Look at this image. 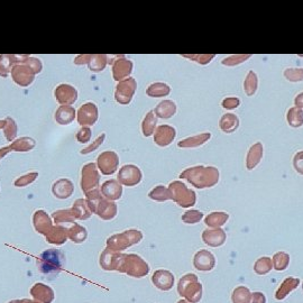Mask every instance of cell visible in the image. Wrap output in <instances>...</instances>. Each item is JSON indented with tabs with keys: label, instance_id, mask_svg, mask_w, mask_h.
<instances>
[{
	"label": "cell",
	"instance_id": "10",
	"mask_svg": "<svg viewBox=\"0 0 303 303\" xmlns=\"http://www.w3.org/2000/svg\"><path fill=\"white\" fill-rule=\"evenodd\" d=\"M120 179L126 176V179L123 181L126 182L128 184H137L140 181V177H142V173H140L139 169L135 165H126L124 166L123 170L120 171Z\"/></svg>",
	"mask_w": 303,
	"mask_h": 303
},
{
	"label": "cell",
	"instance_id": "21",
	"mask_svg": "<svg viewBox=\"0 0 303 303\" xmlns=\"http://www.w3.org/2000/svg\"><path fill=\"white\" fill-rule=\"evenodd\" d=\"M186 59H190L195 62H198L202 65L209 64L210 62L215 59V55L213 54H197V55H183Z\"/></svg>",
	"mask_w": 303,
	"mask_h": 303
},
{
	"label": "cell",
	"instance_id": "11",
	"mask_svg": "<svg viewBox=\"0 0 303 303\" xmlns=\"http://www.w3.org/2000/svg\"><path fill=\"white\" fill-rule=\"evenodd\" d=\"M156 116L163 119H168L173 117L176 112V104L172 100L161 101L155 108Z\"/></svg>",
	"mask_w": 303,
	"mask_h": 303
},
{
	"label": "cell",
	"instance_id": "1",
	"mask_svg": "<svg viewBox=\"0 0 303 303\" xmlns=\"http://www.w3.org/2000/svg\"><path fill=\"white\" fill-rule=\"evenodd\" d=\"M181 179H185L198 189L210 187L218 183L219 171L215 166L197 165L184 170L180 174Z\"/></svg>",
	"mask_w": 303,
	"mask_h": 303
},
{
	"label": "cell",
	"instance_id": "9",
	"mask_svg": "<svg viewBox=\"0 0 303 303\" xmlns=\"http://www.w3.org/2000/svg\"><path fill=\"white\" fill-rule=\"evenodd\" d=\"M215 257L210 252H207V250H201L195 256V265L198 270L206 271V270H211L212 266L215 265Z\"/></svg>",
	"mask_w": 303,
	"mask_h": 303
},
{
	"label": "cell",
	"instance_id": "19",
	"mask_svg": "<svg viewBox=\"0 0 303 303\" xmlns=\"http://www.w3.org/2000/svg\"><path fill=\"white\" fill-rule=\"evenodd\" d=\"M149 197H153L156 200L164 201L169 199V198H172V193L170 190H166L163 185H160L159 187H156L153 192L149 193Z\"/></svg>",
	"mask_w": 303,
	"mask_h": 303
},
{
	"label": "cell",
	"instance_id": "16",
	"mask_svg": "<svg viewBox=\"0 0 303 303\" xmlns=\"http://www.w3.org/2000/svg\"><path fill=\"white\" fill-rule=\"evenodd\" d=\"M156 124H158V118H156L154 111H149L143 122L142 128H143V134L146 137H148L152 134L154 133Z\"/></svg>",
	"mask_w": 303,
	"mask_h": 303
},
{
	"label": "cell",
	"instance_id": "12",
	"mask_svg": "<svg viewBox=\"0 0 303 303\" xmlns=\"http://www.w3.org/2000/svg\"><path fill=\"white\" fill-rule=\"evenodd\" d=\"M258 88V77L254 71H249L244 81V90L248 97H253Z\"/></svg>",
	"mask_w": 303,
	"mask_h": 303
},
{
	"label": "cell",
	"instance_id": "14",
	"mask_svg": "<svg viewBox=\"0 0 303 303\" xmlns=\"http://www.w3.org/2000/svg\"><path fill=\"white\" fill-rule=\"evenodd\" d=\"M171 92V88L170 86L165 85V83H162V82H156L153 83V85H150L147 90H146V93L149 97H153V98H160V97H165L170 95Z\"/></svg>",
	"mask_w": 303,
	"mask_h": 303
},
{
	"label": "cell",
	"instance_id": "15",
	"mask_svg": "<svg viewBox=\"0 0 303 303\" xmlns=\"http://www.w3.org/2000/svg\"><path fill=\"white\" fill-rule=\"evenodd\" d=\"M228 218L229 216L226 212H212L206 218V223L210 227L218 228L226 223Z\"/></svg>",
	"mask_w": 303,
	"mask_h": 303
},
{
	"label": "cell",
	"instance_id": "24",
	"mask_svg": "<svg viewBox=\"0 0 303 303\" xmlns=\"http://www.w3.org/2000/svg\"><path fill=\"white\" fill-rule=\"evenodd\" d=\"M293 168L294 170L303 175V150L297 152L293 158Z\"/></svg>",
	"mask_w": 303,
	"mask_h": 303
},
{
	"label": "cell",
	"instance_id": "22",
	"mask_svg": "<svg viewBox=\"0 0 303 303\" xmlns=\"http://www.w3.org/2000/svg\"><path fill=\"white\" fill-rule=\"evenodd\" d=\"M275 269L276 270H284L289 265V255L285 253H279L274 256Z\"/></svg>",
	"mask_w": 303,
	"mask_h": 303
},
{
	"label": "cell",
	"instance_id": "8",
	"mask_svg": "<svg viewBox=\"0 0 303 303\" xmlns=\"http://www.w3.org/2000/svg\"><path fill=\"white\" fill-rule=\"evenodd\" d=\"M239 127V118L234 113H224L223 116L219 120V128L221 132L226 134H232L236 132Z\"/></svg>",
	"mask_w": 303,
	"mask_h": 303
},
{
	"label": "cell",
	"instance_id": "18",
	"mask_svg": "<svg viewBox=\"0 0 303 303\" xmlns=\"http://www.w3.org/2000/svg\"><path fill=\"white\" fill-rule=\"evenodd\" d=\"M249 54H235V55H231L226 57V59H223L221 61V64L224 66H236L240 63H244L245 61H247L248 59H250Z\"/></svg>",
	"mask_w": 303,
	"mask_h": 303
},
{
	"label": "cell",
	"instance_id": "5",
	"mask_svg": "<svg viewBox=\"0 0 303 303\" xmlns=\"http://www.w3.org/2000/svg\"><path fill=\"white\" fill-rule=\"evenodd\" d=\"M211 138V134L209 132L198 134L196 136H191V137H186L182 139L177 144V146L181 148H196L200 147L203 144H206L209 139Z\"/></svg>",
	"mask_w": 303,
	"mask_h": 303
},
{
	"label": "cell",
	"instance_id": "20",
	"mask_svg": "<svg viewBox=\"0 0 303 303\" xmlns=\"http://www.w3.org/2000/svg\"><path fill=\"white\" fill-rule=\"evenodd\" d=\"M203 218V213L198 211V210H190L185 212L183 217H182V220L185 223H197L199 222Z\"/></svg>",
	"mask_w": 303,
	"mask_h": 303
},
{
	"label": "cell",
	"instance_id": "13",
	"mask_svg": "<svg viewBox=\"0 0 303 303\" xmlns=\"http://www.w3.org/2000/svg\"><path fill=\"white\" fill-rule=\"evenodd\" d=\"M286 119L291 127L299 128L303 126V110L296 107L290 108L286 115Z\"/></svg>",
	"mask_w": 303,
	"mask_h": 303
},
{
	"label": "cell",
	"instance_id": "25",
	"mask_svg": "<svg viewBox=\"0 0 303 303\" xmlns=\"http://www.w3.org/2000/svg\"><path fill=\"white\" fill-rule=\"evenodd\" d=\"M259 266H260V269L257 270L256 272H257V273H262V270H264L263 273H265L266 271L271 270V260L268 257H262L259 260H257V263H256L255 268H259Z\"/></svg>",
	"mask_w": 303,
	"mask_h": 303
},
{
	"label": "cell",
	"instance_id": "4",
	"mask_svg": "<svg viewBox=\"0 0 303 303\" xmlns=\"http://www.w3.org/2000/svg\"><path fill=\"white\" fill-rule=\"evenodd\" d=\"M263 153H264V148H263L262 143L258 142V143H255L253 146H250V148H249L247 156H246L247 170L252 171L259 164L260 160L263 159Z\"/></svg>",
	"mask_w": 303,
	"mask_h": 303
},
{
	"label": "cell",
	"instance_id": "6",
	"mask_svg": "<svg viewBox=\"0 0 303 303\" xmlns=\"http://www.w3.org/2000/svg\"><path fill=\"white\" fill-rule=\"evenodd\" d=\"M202 239L207 245L211 247H218L226 240V234L219 228L211 229V231H205L202 234Z\"/></svg>",
	"mask_w": 303,
	"mask_h": 303
},
{
	"label": "cell",
	"instance_id": "23",
	"mask_svg": "<svg viewBox=\"0 0 303 303\" xmlns=\"http://www.w3.org/2000/svg\"><path fill=\"white\" fill-rule=\"evenodd\" d=\"M239 104H240V100L237 97H227L224 98L221 102L222 108L227 109V110H234V109L238 108Z\"/></svg>",
	"mask_w": 303,
	"mask_h": 303
},
{
	"label": "cell",
	"instance_id": "26",
	"mask_svg": "<svg viewBox=\"0 0 303 303\" xmlns=\"http://www.w3.org/2000/svg\"><path fill=\"white\" fill-rule=\"evenodd\" d=\"M294 104H295V107H296V108H300V109L303 108V92L299 93V95H297V96L295 97V99H294Z\"/></svg>",
	"mask_w": 303,
	"mask_h": 303
},
{
	"label": "cell",
	"instance_id": "3",
	"mask_svg": "<svg viewBox=\"0 0 303 303\" xmlns=\"http://www.w3.org/2000/svg\"><path fill=\"white\" fill-rule=\"evenodd\" d=\"M176 136V130L174 127L169 125H162L154 132V142L161 147L170 145L173 142Z\"/></svg>",
	"mask_w": 303,
	"mask_h": 303
},
{
	"label": "cell",
	"instance_id": "7",
	"mask_svg": "<svg viewBox=\"0 0 303 303\" xmlns=\"http://www.w3.org/2000/svg\"><path fill=\"white\" fill-rule=\"evenodd\" d=\"M136 87H137L136 81L132 79V78H129L128 80L120 83L118 86V100H120V98H124L122 103H128L132 100V97L134 96L136 91Z\"/></svg>",
	"mask_w": 303,
	"mask_h": 303
},
{
	"label": "cell",
	"instance_id": "2",
	"mask_svg": "<svg viewBox=\"0 0 303 303\" xmlns=\"http://www.w3.org/2000/svg\"><path fill=\"white\" fill-rule=\"evenodd\" d=\"M170 191L172 193V198L179 203L181 207H192L196 203V193L190 189H187L184 183L180 181L172 182L170 185Z\"/></svg>",
	"mask_w": 303,
	"mask_h": 303
},
{
	"label": "cell",
	"instance_id": "17",
	"mask_svg": "<svg viewBox=\"0 0 303 303\" xmlns=\"http://www.w3.org/2000/svg\"><path fill=\"white\" fill-rule=\"evenodd\" d=\"M284 78L290 82H301L303 81V69L301 67H289V69H285L284 72Z\"/></svg>",
	"mask_w": 303,
	"mask_h": 303
}]
</instances>
